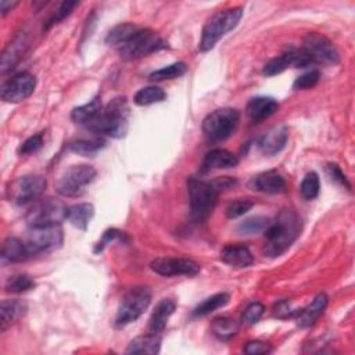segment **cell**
Segmentation results:
<instances>
[{
  "label": "cell",
  "mask_w": 355,
  "mask_h": 355,
  "mask_svg": "<svg viewBox=\"0 0 355 355\" xmlns=\"http://www.w3.org/2000/svg\"><path fill=\"white\" fill-rule=\"evenodd\" d=\"M221 260L233 268H247L253 265L254 257L247 246L229 244L222 248Z\"/></svg>",
  "instance_id": "21"
},
{
  "label": "cell",
  "mask_w": 355,
  "mask_h": 355,
  "mask_svg": "<svg viewBox=\"0 0 355 355\" xmlns=\"http://www.w3.org/2000/svg\"><path fill=\"white\" fill-rule=\"evenodd\" d=\"M152 302V291L145 286H136L129 289L118 307L116 316V326L124 327L138 320Z\"/></svg>",
  "instance_id": "6"
},
{
  "label": "cell",
  "mask_w": 355,
  "mask_h": 355,
  "mask_svg": "<svg viewBox=\"0 0 355 355\" xmlns=\"http://www.w3.org/2000/svg\"><path fill=\"white\" fill-rule=\"evenodd\" d=\"M161 348V337L160 334H143L136 338H134L127 349L125 354H158Z\"/></svg>",
  "instance_id": "25"
},
{
  "label": "cell",
  "mask_w": 355,
  "mask_h": 355,
  "mask_svg": "<svg viewBox=\"0 0 355 355\" xmlns=\"http://www.w3.org/2000/svg\"><path fill=\"white\" fill-rule=\"evenodd\" d=\"M46 178L41 175H26L10 182L8 188V197L17 206L35 203L41 199L46 189Z\"/></svg>",
  "instance_id": "10"
},
{
  "label": "cell",
  "mask_w": 355,
  "mask_h": 355,
  "mask_svg": "<svg viewBox=\"0 0 355 355\" xmlns=\"http://www.w3.org/2000/svg\"><path fill=\"white\" fill-rule=\"evenodd\" d=\"M211 331L217 338L226 341L236 336V333L239 331V323L232 318L219 316L212 320Z\"/></svg>",
  "instance_id": "29"
},
{
  "label": "cell",
  "mask_w": 355,
  "mask_h": 355,
  "mask_svg": "<svg viewBox=\"0 0 355 355\" xmlns=\"http://www.w3.org/2000/svg\"><path fill=\"white\" fill-rule=\"evenodd\" d=\"M129 107L125 98L111 100L100 114L85 128L95 135H106L114 139L125 138L128 132Z\"/></svg>",
  "instance_id": "2"
},
{
  "label": "cell",
  "mask_w": 355,
  "mask_h": 355,
  "mask_svg": "<svg viewBox=\"0 0 355 355\" xmlns=\"http://www.w3.org/2000/svg\"><path fill=\"white\" fill-rule=\"evenodd\" d=\"M289 140V129L286 125H276L268 129L258 139V149L262 154L272 157L279 154L287 145Z\"/></svg>",
  "instance_id": "16"
},
{
  "label": "cell",
  "mask_w": 355,
  "mask_h": 355,
  "mask_svg": "<svg viewBox=\"0 0 355 355\" xmlns=\"http://www.w3.org/2000/svg\"><path fill=\"white\" fill-rule=\"evenodd\" d=\"M102 110H103L102 98H100V96H96V98H93L89 103L74 109L73 113H71V118H73V121H74L75 124H80V125L87 127V125H89V124L100 114Z\"/></svg>",
  "instance_id": "27"
},
{
  "label": "cell",
  "mask_w": 355,
  "mask_h": 355,
  "mask_svg": "<svg viewBox=\"0 0 355 355\" xmlns=\"http://www.w3.org/2000/svg\"><path fill=\"white\" fill-rule=\"evenodd\" d=\"M33 257V253L27 243L19 237H8L2 246L3 262H23Z\"/></svg>",
  "instance_id": "24"
},
{
  "label": "cell",
  "mask_w": 355,
  "mask_h": 355,
  "mask_svg": "<svg viewBox=\"0 0 355 355\" xmlns=\"http://www.w3.org/2000/svg\"><path fill=\"white\" fill-rule=\"evenodd\" d=\"M302 51L309 56L313 64H337L340 53L336 46L323 35L309 33L302 41Z\"/></svg>",
  "instance_id": "12"
},
{
  "label": "cell",
  "mask_w": 355,
  "mask_h": 355,
  "mask_svg": "<svg viewBox=\"0 0 355 355\" xmlns=\"http://www.w3.org/2000/svg\"><path fill=\"white\" fill-rule=\"evenodd\" d=\"M67 211L69 207L59 199H39L28 210L26 221L30 228L62 225L67 219Z\"/></svg>",
  "instance_id": "8"
},
{
  "label": "cell",
  "mask_w": 355,
  "mask_h": 355,
  "mask_svg": "<svg viewBox=\"0 0 355 355\" xmlns=\"http://www.w3.org/2000/svg\"><path fill=\"white\" fill-rule=\"evenodd\" d=\"M35 286H37V283H35L33 276H30L27 273H19V275L10 276L6 280L5 290L8 293L20 294V293H26V291H30V290L35 289Z\"/></svg>",
  "instance_id": "34"
},
{
  "label": "cell",
  "mask_w": 355,
  "mask_h": 355,
  "mask_svg": "<svg viewBox=\"0 0 355 355\" xmlns=\"http://www.w3.org/2000/svg\"><path fill=\"white\" fill-rule=\"evenodd\" d=\"M240 114L235 109H218L203 121V134L210 142L229 139L237 129Z\"/></svg>",
  "instance_id": "7"
},
{
  "label": "cell",
  "mask_w": 355,
  "mask_h": 355,
  "mask_svg": "<svg viewBox=\"0 0 355 355\" xmlns=\"http://www.w3.org/2000/svg\"><path fill=\"white\" fill-rule=\"evenodd\" d=\"M106 142L100 136L93 138H80L73 142H70L69 147L71 152L84 156V157H93L96 153H99L104 147Z\"/></svg>",
  "instance_id": "28"
},
{
  "label": "cell",
  "mask_w": 355,
  "mask_h": 355,
  "mask_svg": "<svg viewBox=\"0 0 355 355\" xmlns=\"http://www.w3.org/2000/svg\"><path fill=\"white\" fill-rule=\"evenodd\" d=\"M313 66L312 60L309 59V56L302 51H297V49H291L272 60H269L262 70V74L265 77H275L282 74L283 71H286L290 67L294 69H307Z\"/></svg>",
  "instance_id": "15"
},
{
  "label": "cell",
  "mask_w": 355,
  "mask_h": 355,
  "mask_svg": "<svg viewBox=\"0 0 355 355\" xmlns=\"http://www.w3.org/2000/svg\"><path fill=\"white\" fill-rule=\"evenodd\" d=\"M188 192L192 219L197 224L207 221L215 208L219 194L218 189L212 182L192 178L188 181Z\"/></svg>",
  "instance_id": "4"
},
{
  "label": "cell",
  "mask_w": 355,
  "mask_h": 355,
  "mask_svg": "<svg viewBox=\"0 0 355 355\" xmlns=\"http://www.w3.org/2000/svg\"><path fill=\"white\" fill-rule=\"evenodd\" d=\"M44 146V134L39 132L31 138H28L19 149V153L21 156H28L33 153H37Z\"/></svg>",
  "instance_id": "43"
},
{
  "label": "cell",
  "mask_w": 355,
  "mask_h": 355,
  "mask_svg": "<svg viewBox=\"0 0 355 355\" xmlns=\"http://www.w3.org/2000/svg\"><path fill=\"white\" fill-rule=\"evenodd\" d=\"M77 6H80V2H67V0H66V2H63V3L60 5V8L52 15V17L46 21L45 30H49V28L55 27L56 24L62 23L64 19H67V17L74 12V9H75Z\"/></svg>",
  "instance_id": "38"
},
{
  "label": "cell",
  "mask_w": 355,
  "mask_h": 355,
  "mask_svg": "<svg viewBox=\"0 0 355 355\" xmlns=\"http://www.w3.org/2000/svg\"><path fill=\"white\" fill-rule=\"evenodd\" d=\"M277 110H279V103L273 98H266V96L253 98L246 107V113L248 118L255 124H260L264 120L272 117Z\"/></svg>",
  "instance_id": "18"
},
{
  "label": "cell",
  "mask_w": 355,
  "mask_h": 355,
  "mask_svg": "<svg viewBox=\"0 0 355 355\" xmlns=\"http://www.w3.org/2000/svg\"><path fill=\"white\" fill-rule=\"evenodd\" d=\"M320 80V73L318 70H311L309 73L298 77L294 84H293V89L295 91H305V89H311L313 87L318 85Z\"/></svg>",
  "instance_id": "41"
},
{
  "label": "cell",
  "mask_w": 355,
  "mask_h": 355,
  "mask_svg": "<svg viewBox=\"0 0 355 355\" xmlns=\"http://www.w3.org/2000/svg\"><path fill=\"white\" fill-rule=\"evenodd\" d=\"M175 309H176V302L172 298L161 300L156 305V308L150 316V320H149L150 333H154V334L163 333L167 327L170 318L174 315Z\"/></svg>",
  "instance_id": "20"
},
{
  "label": "cell",
  "mask_w": 355,
  "mask_h": 355,
  "mask_svg": "<svg viewBox=\"0 0 355 355\" xmlns=\"http://www.w3.org/2000/svg\"><path fill=\"white\" fill-rule=\"evenodd\" d=\"M230 300V295L228 293H218V294H214L208 298H206L204 301H201L196 308H194V312L193 315L194 316H206V315H210L211 312L225 307Z\"/></svg>",
  "instance_id": "30"
},
{
  "label": "cell",
  "mask_w": 355,
  "mask_h": 355,
  "mask_svg": "<svg viewBox=\"0 0 355 355\" xmlns=\"http://www.w3.org/2000/svg\"><path fill=\"white\" fill-rule=\"evenodd\" d=\"M320 189V182H319V175L313 171L308 172L300 186V193L305 200H313L318 197Z\"/></svg>",
  "instance_id": "37"
},
{
  "label": "cell",
  "mask_w": 355,
  "mask_h": 355,
  "mask_svg": "<svg viewBox=\"0 0 355 355\" xmlns=\"http://www.w3.org/2000/svg\"><path fill=\"white\" fill-rule=\"evenodd\" d=\"M37 88L34 74L24 71L9 80L2 88V99L6 103H21L31 98Z\"/></svg>",
  "instance_id": "13"
},
{
  "label": "cell",
  "mask_w": 355,
  "mask_h": 355,
  "mask_svg": "<svg viewBox=\"0 0 355 355\" xmlns=\"http://www.w3.org/2000/svg\"><path fill=\"white\" fill-rule=\"evenodd\" d=\"M114 240L125 242V240H129V239H128V236H127L124 232H121V230H118V229H109V230H106V232H104V235H103L102 240L96 244L95 253H96V254L102 253V251L104 250V247H106L109 243L114 242Z\"/></svg>",
  "instance_id": "42"
},
{
  "label": "cell",
  "mask_w": 355,
  "mask_h": 355,
  "mask_svg": "<svg viewBox=\"0 0 355 355\" xmlns=\"http://www.w3.org/2000/svg\"><path fill=\"white\" fill-rule=\"evenodd\" d=\"M168 48V44L150 28H138L131 38L118 48L124 60H136Z\"/></svg>",
  "instance_id": "5"
},
{
  "label": "cell",
  "mask_w": 355,
  "mask_h": 355,
  "mask_svg": "<svg viewBox=\"0 0 355 355\" xmlns=\"http://www.w3.org/2000/svg\"><path fill=\"white\" fill-rule=\"evenodd\" d=\"M243 351L247 355H261V354H269L272 351V347H271V344H268L265 341L251 340V341L246 343Z\"/></svg>",
  "instance_id": "45"
},
{
  "label": "cell",
  "mask_w": 355,
  "mask_h": 355,
  "mask_svg": "<svg viewBox=\"0 0 355 355\" xmlns=\"http://www.w3.org/2000/svg\"><path fill=\"white\" fill-rule=\"evenodd\" d=\"M329 302V297L325 293H319L311 304H308L305 308L300 309L295 315L297 326L301 329H307L315 325V322L320 318V315L325 312Z\"/></svg>",
  "instance_id": "17"
},
{
  "label": "cell",
  "mask_w": 355,
  "mask_h": 355,
  "mask_svg": "<svg viewBox=\"0 0 355 355\" xmlns=\"http://www.w3.org/2000/svg\"><path fill=\"white\" fill-rule=\"evenodd\" d=\"M19 3L17 2H8V0H3L2 5H0V8H2V15L6 16L9 12H12Z\"/></svg>",
  "instance_id": "47"
},
{
  "label": "cell",
  "mask_w": 355,
  "mask_h": 355,
  "mask_svg": "<svg viewBox=\"0 0 355 355\" xmlns=\"http://www.w3.org/2000/svg\"><path fill=\"white\" fill-rule=\"evenodd\" d=\"M251 186L254 190H258L266 194H276L284 190L286 182H284V178L277 171H266L257 175L251 181Z\"/></svg>",
  "instance_id": "22"
},
{
  "label": "cell",
  "mask_w": 355,
  "mask_h": 355,
  "mask_svg": "<svg viewBox=\"0 0 355 355\" xmlns=\"http://www.w3.org/2000/svg\"><path fill=\"white\" fill-rule=\"evenodd\" d=\"M188 71V66L183 62L174 63L171 66L163 67L149 75L150 81H165V80H175L185 75Z\"/></svg>",
  "instance_id": "35"
},
{
  "label": "cell",
  "mask_w": 355,
  "mask_h": 355,
  "mask_svg": "<svg viewBox=\"0 0 355 355\" xmlns=\"http://www.w3.org/2000/svg\"><path fill=\"white\" fill-rule=\"evenodd\" d=\"M327 172H329V175L333 181H336L337 183H340L341 186H344L347 189H351V185H349L347 176L344 175V172L341 171V168L337 164H329L327 165Z\"/></svg>",
  "instance_id": "46"
},
{
  "label": "cell",
  "mask_w": 355,
  "mask_h": 355,
  "mask_svg": "<svg viewBox=\"0 0 355 355\" xmlns=\"http://www.w3.org/2000/svg\"><path fill=\"white\" fill-rule=\"evenodd\" d=\"M301 233V218L300 215L290 208L282 210L275 222L264 232L265 246L264 253L268 257H280L286 253L291 244L297 240Z\"/></svg>",
  "instance_id": "1"
},
{
  "label": "cell",
  "mask_w": 355,
  "mask_h": 355,
  "mask_svg": "<svg viewBox=\"0 0 355 355\" xmlns=\"http://www.w3.org/2000/svg\"><path fill=\"white\" fill-rule=\"evenodd\" d=\"M28 305L23 300H3L0 304V318H2V330L5 331L12 323L20 320L27 315Z\"/></svg>",
  "instance_id": "23"
},
{
  "label": "cell",
  "mask_w": 355,
  "mask_h": 355,
  "mask_svg": "<svg viewBox=\"0 0 355 355\" xmlns=\"http://www.w3.org/2000/svg\"><path fill=\"white\" fill-rule=\"evenodd\" d=\"M139 27H136L135 24H131V23H125V24H120L117 27H114L109 34H107V38H106V44L109 46H114V48H120L121 45H124L129 38L131 35L138 30Z\"/></svg>",
  "instance_id": "31"
},
{
  "label": "cell",
  "mask_w": 355,
  "mask_h": 355,
  "mask_svg": "<svg viewBox=\"0 0 355 355\" xmlns=\"http://www.w3.org/2000/svg\"><path fill=\"white\" fill-rule=\"evenodd\" d=\"M64 233L62 225H48V226H37L30 228L27 244L33 253H51L59 250L63 246Z\"/></svg>",
  "instance_id": "11"
},
{
  "label": "cell",
  "mask_w": 355,
  "mask_h": 355,
  "mask_svg": "<svg viewBox=\"0 0 355 355\" xmlns=\"http://www.w3.org/2000/svg\"><path fill=\"white\" fill-rule=\"evenodd\" d=\"M242 17H243L242 8H235V9L218 12L217 15H214L203 28L199 49L201 52L211 51L221 38H224L228 33H230L239 26Z\"/></svg>",
  "instance_id": "3"
},
{
  "label": "cell",
  "mask_w": 355,
  "mask_h": 355,
  "mask_svg": "<svg viewBox=\"0 0 355 355\" xmlns=\"http://www.w3.org/2000/svg\"><path fill=\"white\" fill-rule=\"evenodd\" d=\"M96 170L88 164L70 167L57 181L56 192L63 197H78L96 179Z\"/></svg>",
  "instance_id": "9"
},
{
  "label": "cell",
  "mask_w": 355,
  "mask_h": 355,
  "mask_svg": "<svg viewBox=\"0 0 355 355\" xmlns=\"http://www.w3.org/2000/svg\"><path fill=\"white\" fill-rule=\"evenodd\" d=\"M253 201L248 199H239L233 203H230L226 208V217L229 219H236L239 217H243L253 208Z\"/></svg>",
  "instance_id": "40"
},
{
  "label": "cell",
  "mask_w": 355,
  "mask_h": 355,
  "mask_svg": "<svg viewBox=\"0 0 355 355\" xmlns=\"http://www.w3.org/2000/svg\"><path fill=\"white\" fill-rule=\"evenodd\" d=\"M264 312H265L264 304H261L258 301H254V302L248 304L246 307V309L243 311L242 322L246 323V325H255L262 318Z\"/></svg>",
  "instance_id": "39"
},
{
  "label": "cell",
  "mask_w": 355,
  "mask_h": 355,
  "mask_svg": "<svg viewBox=\"0 0 355 355\" xmlns=\"http://www.w3.org/2000/svg\"><path fill=\"white\" fill-rule=\"evenodd\" d=\"M95 215V207L89 203H81L69 207L67 221L80 230H87Z\"/></svg>",
  "instance_id": "26"
},
{
  "label": "cell",
  "mask_w": 355,
  "mask_h": 355,
  "mask_svg": "<svg viewBox=\"0 0 355 355\" xmlns=\"http://www.w3.org/2000/svg\"><path fill=\"white\" fill-rule=\"evenodd\" d=\"M24 45H26V42L21 37L16 38L9 45V48L3 52V56H2V73H6L16 66V63L20 60V57L23 55Z\"/></svg>",
  "instance_id": "32"
},
{
  "label": "cell",
  "mask_w": 355,
  "mask_h": 355,
  "mask_svg": "<svg viewBox=\"0 0 355 355\" xmlns=\"http://www.w3.org/2000/svg\"><path fill=\"white\" fill-rule=\"evenodd\" d=\"M239 164L237 156L225 149H214L208 152L203 160L201 170L203 172L215 171V170H229L235 168Z\"/></svg>",
  "instance_id": "19"
},
{
  "label": "cell",
  "mask_w": 355,
  "mask_h": 355,
  "mask_svg": "<svg viewBox=\"0 0 355 355\" xmlns=\"http://www.w3.org/2000/svg\"><path fill=\"white\" fill-rule=\"evenodd\" d=\"M152 271L156 273L171 277V276H196L201 271V266L189 258H156L150 264Z\"/></svg>",
  "instance_id": "14"
},
{
  "label": "cell",
  "mask_w": 355,
  "mask_h": 355,
  "mask_svg": "<svg viewBox=\"0 0 355 355\" xmlns=\"http://www.w3.org/2000/svg\"><path fill=\"white\" fill-rule=\"evenodd\" d=\"M167 99V93L158 87H147L142 88L134 98L135 104L138 106H152L156 103H161Z\"/></svg>",
  "instance_id": "33"
},
{
  "label": "cell",
  "mask_w": 355,
  "mask_h": 355,
  "mask_svg": "<svg viewBox=\"0 0 355 355\" xmlns=\"http://www.w3.org/2000/svg\"><path fill=\"white\" fill-rule=\"evenodd\" d=\"M300 309H294L293 305L286 301V300H280L275 304L273 307V315L279 319H289V318H295V315L298 313Z\"/></svg>",
  "instance_id": "44"
},
{
  "label": "cell",
  "mask_w": 355,
  "mask_h": 355,
  "mask_svg": "<svg viewBox=\"0 0 355 355\" xmlns=\"http://www.w3.org/2000/svg\"><path fill=\"white\" fill-rule=\"evenodd\" d=\"M269 225H271V221L268 218L253 217L240 222L236 230L240 235H257V233H264Z\"/></svg>",
  "instance_id": "36"
}]
</instances>
